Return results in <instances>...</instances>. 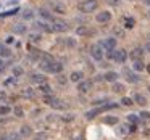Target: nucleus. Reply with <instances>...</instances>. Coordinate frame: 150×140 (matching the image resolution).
Wrapping results in <instances>:
<instances>
[{
    "instance_id": "obj_1",
    "label": "nucleus",
    "mask_w": 150,
    "mask_h": 140,
    "mask_svg": "<svg viewBox=\"0 0 150 140\" xmlns=\"http://www.w3.org/2000/svg\"><path fill=\"white\" fill-rule=\"evenodd\" d=\"M40 68L44 69V71H47V72H62V69H63V66L60 65V63H55L52 60V56H49V55H44V60H42V63H40Z\"/></svg>"
},
{
    "instance_id": "obj_2",
    "label": "nucleus",
    "mask_w": 150,
    "mask_h": 140,
    "mask_svg": "<svg viewBox=\"0 0 150 140\" xmlns=\"http://www.w3.org/2000/svg\"><path fill=\"white\" fill-rule=\"evenodd\" d=\"M98 7V2L97 0H84V2H81V5H79V10L82 11V13H92V11H95Z\"/></svg>"
},
{
    "instance_id": "obj_3",
    "label": "nucleus",
    "mask_w": 150,
    "mask_h": 140,
    "mask_svg": "<svg viewBox=\"0 0 150 140\" xmlns=\"http://www.w3.org/2000/svg\"><path fill=\"white\" fill-rule=\"evenodd\" d=\"M49 5L52 8V11H55V13H60V15L66 13V5L60 0H49Z\"/></svg>"
},
{
    "instance_id": "obj_4",
    "label": "nucleus",
    "mask_w": 150,
    "mask_h": 140,
    "mask_svg": "<svg viewBox=\"0 0 150 140\" xmlns=\"http://www.w3.org/2000/svg\"><path fill=\"white\" fill-rule=\"evenodd\" d=\"M44 101H45L47 105H50L52 108H57V110H63L65 108V103H63L60 98H55V97H44Z\"/></svg>"
},
{
    "instance_id": "obj_5",
    "label": "nucleus",
    "mask_w": 150,
    "mask_h": 140,
    "mask_svg": "<svg viewBox=\"0 0 150 140\" xmlns=\"http://www.w3.org/2000/svg\"><path fill=\"white\" fill-rule=\"evenodd\" d=\"M91 55L94 60H97V61H100L102 58H103V47L102 45H92L91 47Z\"/></svg>"
},
{
    "instance_id": "obj_6",
    "label": "nucleus",
    "mask_w": 150,
    "mask_h": 140,
    "mask_svg": "<svg viewBox=\"0 0 150 140\" xmlns=\"http://www.w3.org/2000/svg\"><path fill=\"white\" fill-rule=\"evenodd\" d=\"M52 23H53V31L55 32H65V31H68V23H65V21L55 20Z\"/></svg>"
},
{
    "instance_id": "obj_7",
    "label": "nucleus",
    "mask_w": 150,
    "mask_h": 140,
    "mask_svg": "<svg viewBox=\"0 0 150 140\" xmlns=\"http://www.w3.org/2000/svg\"><path fill=\"white\" fill-rule=\"evenodd\" d=\"M113 60H115L116 63H121V65H123V63L127 60L126 50H123V49H121V50H116V52H115V58H113Z\"/></svg>"
},
{
    "instance_id": "obj_8",
    "label": "nucleus",
    "mask_w": 150,
    "mask_h": 140,
    "mask_svg": "<svg viewBox=\"0 0 150 140\" xmlns=\"http://www.w3.org/2000/svg\"><path fill=\"white\" fill-rule=\"evenodd\" d=\"M102 47H103L107 52L115 50V47H116V39H113V37H110V39H105L103 42H102Z\"/></svg>"
},
{
    "instance_id": "obj_9",
    "label": "nucleus",
    "mask_w": 150,
    "mask_h": 140,
    "mask_svg": "<svg viewBox=\"0 0 150 140\" xmlns=\"http://www.w3.org/2000/svg\"><path fill=\"white\" fill-rule=\"evenodd\" d=\"M95 20H97L98 23H108V21L111 20V13L110 11H100V13H97Z\"/></svg>"
},
{
    "instance_id": "obj_10",
    "label": "nucleus",
    "mask_w": 150,
    "mask_h": 140,
    "mask_svg": "<svg viewBox=\"0 0 150 140\" xmlns=\"http://www.w3.org/2000/svg\"><path fill=\"white\" fill-rule=\"evenodd\" d=\"M91 87H92V82L91 81H81V82H79V85H78V90L81 92V94H86V92L91 90Z\"/></svg>"
},
{
    "instance_id": "obj_11",
    "label": "nucleus",
    "mask_w": 150,
    "mask_h": 140,
    "mask_svg": "<svg viewBox=\"0 0 150 140\" xmlns=\"http://www.w3.org/2000/svg\"><path fill=\"white\" fill-rule=\"evenodd\" d=\"M124 76H126V81L131 82V84H136V82L139 81V76L134 74V72H131L129 69H124Z\"/></svg>"
},
{
    "instance_id": "obj_12",
    "label": "nucleus",
    "mask_w": 150,
    "mask_h": 140,
    "mask_svg": "<svg viewBox=\"0 0 150 140\" xmlns=\"http://www.w3.org/2000/svg\"><path fill=\"white\" fill-rule=\"evenodd\" d=\"M144 52L145 50H142V49H134L132 52H131V60H134V61H137V60H142V56H144Z\"/></svg>"
},
{
    "instance_id": "obj_13",
    "label": "nucleus",
    "mask_w": 150,
    "mask_h": 140,
    "mask_svg": "<svg viewBox=\"0 0 150 140\" xmlns=\"http://www.w3.org/2000/svg\"><path fill=\"white\" fill-rule=\"evenodd\" d=\"M107 110V108H105V105L102 108H97V110H92V111H87V113H86V117H87V119H94L95 116H97V114H100V113H103V111Z\"/></svg>"
},
{
    "instance_id": "obj_14",
    "label": "nucleus",
    "mask_w": 150,
    "mask_h": 140,
    "mask_svg": "<svg viewBox=\"0 0 150 140\" xmlns=\"http://www.w3.org/2000/svg\"><path fill=\"white\" fill-rule=\"evenodd\" d=\"M0 56H4V58L11 56V50L7 45H4V44H0Z\"/></svg>"
},
{
    "instance_id": "obj_15",
    "label": "nucleus",
    "mask_w": 150,
    "mask_h": 140,
    "mask_svg": "<svg viewBox=\"0 0 150 140\" xmlns=\"http://www.w3.org/2000/svg\"><path fill=\"white\" fill-rule=\"evenodd\" d=\"M134 101H136L137 105H140V106H145V105H147V98L144 97V95H140V94L134 95Z\"/></svg>"
},
{
    "instance_id": "obj_16",
    "label": "nucleus",
    "mask_w": 150,
    "mask_h": 140,
    "mask_svg": "<svg viewBox=\"0 0 150 140\" xmlns=\"http://www.w3.org/2000/svg\"><path fill=\"white\" fill-rule=\"evenodd\" d=\"M39 16H42L44 20H49V21H55V20H53V16L50 15V11L45 10V8H40V10H39Z\"/></svg>"
},
{
    "instance_id": "obj_17",
    "label": "nucleus",
    "mask_w": 150,
    "mask_h": 140,
    "mask_svg": "<svg viewBox=\"0 0 150 140\" xmlns=\"http://www.w3.org/2000/svg\"><path fill=\"white\" fill-rule=\"evenodd\" d=\"M120 77V76L116 74V72H113V71H110V72H107V74L103 76V79L107 82H116V79Z\"/></svg>"
},
{
    "instance_id": "obj_18",
    "label": "nucleus",
    "mask_w": 150,
    "mask_h": 140,
    "mask_svg": "<svg viewBox=\"0 0 150 140\" xmlns=\"http://www.w3.org/2000/svg\"><path fill=\"white\" fill-rule=\"evenodd\" d=\"M31 81L40 85V84H44V82H45V76H44V74H33V76H31Z\"/></svg>"
},
{
    "instance_id": "obj_19",
    "label": "nucleus",
    "mask_w": 150,
    "mask_h": 140,
    "mask_svg": "<svg viewBox=\"0 0 150 140\" xmlns=\"http://www.w3.org/2000/svg\"><path fill=\"white\" fill-rule=\"evenodd\" d=\"M124 90H126V87H124L123 84H120V82H115L113 84V92L115 94H123Z\"/></svg>"
},
{
    "instance_id": "obj_20",
    "label": "nucleus",
    "mask_w": 150,
    "mask_h": 140,
    "mask_svg": "<svg viewBox=\"0 0 150 140\" xmlns=\"http://www.w3.org/2000/svg\"><path fill=\"white\" fill-rule=\"evenodd\" d=\"M13 32L15 34H24V32H26V26H24V24H15V26H13Z\"/></svg>"
},
{
    "instance_id": "obj_21",
    "label": "nucleus",
    "mask_w": 150,
    "mask_h": 140,
    "mask_svg": "<svg viewBox=\"0 0 150 140\" xmlns=\"http://www.w3.org/2000/svg\"><path fill=\"white\" fill-rule=\"evenodd\" d=\"M76 34H78V36H89L91 31H89L86 26H79L78 29H76Z\"/></svg>"
},
{
    "instance_id": "obj_22",
    "label": "nucleus",
    "mask_w": 150,
    "mask_h": 140,
    "mask_svg": "<svg viewBox=\"0 0 150 140\" xmlns=\"http://www.w3.org/2000/svg\"><path fill=\"white\" fill-rule=\"evenodd\" d=\"M69 79H71L73 82H78V81H81V79H82V72H81V71H74V72H71V76H69Z\"/></svg>"
},
{
    "instance_id": "obj_23",
    "label": "nucleus",
    "mask_w": 150,
    "mask_h": 140,
    "mask_svg": "<svg viewBox=\"0 0 150 140\" xmlns=\"http://www.w3.org/2000/svg\"><path fill=\"white\" fill-rule=\"evenodd\" d=\"M136 71H144L145 69V65H144V61L142 60H137V61H134V66H132Z\"/></svg>"
},
{
    "instance_id": "obj_24",
    "label": "nucleus",
    "mask_w": 150,
    "mask_h": 140,
    "mask_svg": "<svg viewBox=\"0 0 150 140\" xmlns=\"http://www.w3.org/2000/svg\"><path fill=\"white\" fill-rule=\"evenodd\" d=\"M31 134H33V129H31L29 126H23V127H21V135H23V137H29Z\"/></svg>"
},
{
    "instance_id": "obj_25",
    "label": "nucleus",
    "mask_w": 150,
    "mask_h": 140,
    "mask_svg": "<svg viewBox=\"0 0 150 140\" xmlns=\"http://www.w3.org/2000/svg\"><path fill=\"white\" fill-rule=\"evenodd\" d=\"M23 18H24V20H33V18H34L33 10H23Z\"/></svg>"
},
{
    "instance_id": "obj_26",
    "label": "nucleus",
    "mask_w": 150,
    "mask_h": 140,
    "mask_svg": "<svg viewBox=\"0 0 150 140\" xmlns=\"http://www.w3.org/2000/svg\"><path fill=\"white\" fill-rule=\"evenodd\" d=\"M103 122L105 124H116L118 122V117L116 116H108V117H105V119H103Z\"/></svg>"
},
{
    "instance_id": "obj_27",
    "label": "nucleus",
    "mask_w": 150,
    "mask_h": 140,
    "mask_svg": "<svg viewBox=\"0 0 150 140\" xmlns=\"http://www.w3.org/2000/svg\"><path fill=\"white\" fill-rule=\"evenodd\" d=\"M23 72L24 71H23V68H21V66H15V68H13V76H15V77H20Z\"/></svg>"
},
{
    "instance_id": "obj_28",
    "label": "nucleus",
    "mask_w": 150,
    "mask_h": 140,
    "mask_svg": "<svg viewBox=\"0 0 150 140\" xmlns=\"http://www.w3.org/2000/svg\"><path fill=\"white\" fill-rule=\"evenodd\" d=\"M29 40H31V42H39V40H40V34L31 32V34H29Z\"/></svg>"
},
{
    "instance_id": "obj_29",
    "label": "nucleus",
    "mask_w": 150,
    "mask_h": 140,
    "mask_svg": "<svg viewBox=\"0 0 150 140\" xmlns=\"http://www.w3.org/2000/svg\"><path fill=\"white\" fill-rule=\"evenodd\" d=\"M39 90H42V94H45V95H49L50 92H52V90H50V87H49L47 84H40V85H39Z\"/></svg>"
},
{
    "instance_id": "obj_30",
    "label": "nucleus",
    "mask_w": 150,
    "mask_h": 140,
    "mask_svg": "<svg viewBox=\"0 0 150 140\" xmlns=\"http://www.w3.org/2000/svg\"><path fill=\"white\" fill-rule=\"evenodd\" d=\"M121 103H123L124 106H131V105H132V98H129V97H123V98H121Z\"/></svg>"
},
{
    "instance_id": "obj_31",
    "label": "nucleus",
    "mask_w": 150,
    "mask_h": 140,
    "mask_svg": "<svg viewBox=\"0 0 150 140\" xmlns=\"http://www.w3.org/2000/svg\"><path fill=\"white\" fill-rule=\"evenodd\" d=\"M134 24H136V21H134L132 18H126V26H124V27H127V29H132Z\"/></svg>"
},
{
    "instance_id": "obj_32",
    "label": "nucleus",
    "mask_w": 150,
    "mask_h": 140,
    "mask_svg": "<svg viewBox=\"0 0 150 140\" xmlns=\"http://www.w3.org/2000/svg\"><path fill=\"white\" fill-rule=\"evenodd\" d=\"M127 121H129L131 124H137L139 122V117H137L136 114H129V116H127Z\"/></svg>"
},
{
    "instance_id": "obj_33",
    "label": "nucleus",
    "mask_w": 150,
    "mask_h": 140,
    "mask_svg": "<svg viewBox=\"0 0 150 140\" xmlns=\"http://www.w3.org/2000/svg\"><path fill=\"white\" fill-rule=\"evenodd\" d=\"M120 132L123 134V135L129 134V132H131V126H121V127H120Z\"/></svg>"
},
{
    "instance_id": "obj_34",
    "label": "nucleus",
    "mask_w": 150,
    "mask_h": 140,
    "mask_svg": "<svg viewBox=\"0 0 150 140\" xmlns=\"http://www.w3.org/2000/svg\"><path fill=\"white\" fill-rule=\"evenodd\" d=\"M10 108H8V106H0V116H5V114H8V113H10Z\"/></svg>"
},
{
    "instance_id": "obj_35",
    "label": "nucleus",
    "mask_w": 150,
    "mask_h": 140,
    "mask_svg": "<svg viewBox=\"0 0 150 140\" xmlns=\"http://www.w3.org/2000/svg\"><path fill=\"white\" fill-rule=\"evenodd\" d=\"M23 95H24V97H28V98H31V97H34V92H33V89H24V92H23Z\"/></svg>"
},
{
    "instance_id": "obj_36",
    "label": "nucleus",
    "mask_w": 150,
    "mask_h": 140,
    "mask_svg": "<svg viewBox=\"0 0 150 140\" xmlns=\"http://www.w3.org/2000/svg\"><path fill=\"white\" fill-rule=\"evenodd\" d=\"M15 13H18V8H15V10H8V11H5V13H2L0 16H11V15H15Z\"/></svg>"
},
{
    "instance_id": "obj_37",
    "label": "nucleus",
    "mask_w": 150,
    "mask_h": 140,
    "mask_svg": "<svg viewBox=\"0 0 150 140\" xmlns=\"http://www.w3.org/2000/svg\"><path fill=\"white\" fill-rule=\"evenodd\" d=\"M13 111H15V114H16V116H18V117H23V116H24V111H23V110H21V108H20V106H16V108H15V110H13Z\"/></svg>"
},
{
    "instance_id": "obj_38",
    "label": "nucleus",
    "mask_w": 150,
    "mask_h": 140,
    "mask_svg": "<svg viewBox=\"0 0 150 140\" xmlns=\"http://www.w3.org/2000/svg\"><path fill=\"white\" fill-rule=\"evenodd\" d=\"M7 100V94H5L4 90H0V103H2V101H5Z\"/></svg>"
},
{
    "instance_id": "obj_39",
    "label": "nucleus",
    "mask_w": 150,
    "mask_h": 140,
    "mask_svg": "<svg viewBox=\"0 0 150 140\" xmlns=\"http://www.w3.org/2000/svg\"><path fill=\"white\" fill-rule=\"evenodd\" d=\"M10 140H21V135H18V134H10Z\"/></svg>"
},
{
    "instance_id": "obj_40",
    "label": "nucleus",
    "mask_w": 150,
    "mask_h": 140,
    "mask_svg": "<svg viewBox=\"0 0 150 140\" xmlns=\"http://www.w3.org/2000/svg\"><path fill=\"white\" fill-rule=\"evenodd\" d=\"M140 116H142L144 119H150V113H149V111H142V113H140Z\"/></svg>"
},
{
    "instance_id": "obj_41",
    "label": "nucleus",
    "mask_w": 150,
    "mask_h": 140,
    "mask_svg": "<svg viewBox=\"0 0 150 140\" xmlns=\"http://www.w3.org/2000/svg\"><path fill=\"white\" fill-rule=\"evenodd\" d=\"M107 2H108L110 5H120V2H121V0H107Z\"/></svg>"
},
{
    "instance_id": "obj_42",
    "label": "nucleus",
    "mask_w": 150,
    "mask_h": 140,
    "mask_svg": "<svg viewBox=\"0 0 150 140\" xmlns=\"http://www.w3.org/2000/svg\"><path fill=\"white\" fill-rule=\"evenodd\" d=\"M66 45H69V47H74V40H73V39H68V40H66Z\"/></svg>"
},
{
    "instance_id": "obj_43",
    "label": "nucleus",
    "mask_w": 150,
    "mask_h": 140,
    "mask_svg": "<svg viewBox=\"0 0 150 140\" xmlns=\"http://www.w3.org/2000/svg\"><path fill=\"white\" fill-rule=\"evenodd\" d=\"M63 121H73V114H68L66 117H63Z\"/></svg>"
},
{
    "instance_id": "obj_44",
    "label": "nucleus",
    "mask_w": 150,
    "mask_h": 140,
    "mask_svg": "<svg viewBox=\"0 0 150 140\" xmlns=\"http://www.w3.org/2000/svg\"><path fill=\"white\" fill-rule=\"evenodd\" d=\"M144 50H145V52H149V53H150V42H147V44H145V49H144Z\"/></svg>"
},
{
    "instance_id": "obj_45",
    "label": "nucleus",
    "mask_w": 150,
    "mask_h": 140,
    "mask_svg": "<svg viewBox=\"0 0 150 140\" xmlns=\"http://www.w3.org/2000/svg\"><path fill=\"white\" fill-rule=\"evenodd\" d=\"M0 140H10V135H0Z\"/></svg>"
},
{
    "instance_id": "obj_46",
    "label": "nucleus",
    "mask_w": 150,
    "mask_h": 140,
    "mask_svg": "<svg viewBox=\"0 0 150 140\" xmlns=\"http://www.w3.org/2000/svg\"><path fill=\"white\" fill-rule=\"evenodd\" d=\"M4 68H5V63L0 60V71H4Z\"/></svg>"
},
{
    "instance_id": "obj_47",
    "label": "nucleus",
    "mask_w": 150,
    "mask_h": 140,
    "mask_svg": "<svg viewBox=\"0 0 150 140\" xmlns=\"http://www.w3.org/2000/svg\"><path fill=\"white\" fill-rule=\"evenodd\" d=\"M115 32H116L118 36H123V31H121V29H115Z\"/></svg>"
},
{
    "instance_id": "obj_48",
    "label": "nucleus",
    "mask_w": 150,
    "mask_h": 140,
    "mask_svg": "<svg viewBox=\"0 0 150 140\" xmlns=\"http://www.w3.org/2000/svg\"><path fill=\"white\" fill-rule=\"evenodd\" d=\"M7 42H8V44H11V42H13V37H11V36H10V37H7Z\"/></svg>"
},
{
    "instance_id": "obj_49",
    "label": "nucleus",
    "mask_w": 150,
    "mask_h": 140,
    "mask_svg": "<svg viewBox=\"0 0 150 140\" xmlns=\"http://www.w3.org/2000/svg\"><path fill=\"white\" fill-rule=\"evenodd\" d=\"M44 137H45V135H39V137H36V139H33V140H42Z\"/></svg>"
},
{
    "instance_id": "obj_50",
    "label": "nucleus",
    "mask_w": 150,
    "mask_h": 140,
    "mask_svg": "<svg viewBox=\"0 0 150 140\" xmlns=\"http://www.w3.org/2000/svg\"><path fill=\"white\" fill-rule=\"evenodd\" d=\"M74 140H84V139H82V137H76Z\"/></svg>"
},
{
    "instance_id": "obj_51",
    "label": "nucleus",
    "mask_w": 150,
    "mask_h": 140,
    "mask_svg": "<svg viewBox=\"0 0 150 140\" xmlns=\"http://www.w3.org/2000/svg\"><path fill=\"white\" fill-rule=\"evenodd\" d=\"M147 71H149V72H150V65H149V66H147Z\"/></svg>"
},
{
    "instance_id": "obj_52",
    "label": "nucleus",
    "mask_w": 150,
    "mask_h": 140,
    "mask_svg": "<svg viewBox=\"0 0 150 140\" xmlns=\"http://www.w3.org/2000/svg\"><path fill=\"white\" fill-rule=\"evenodd\" d=\"M145 2H147V4H149V5H150V0H145Z\"/></svg>"
},
{
    "instance_id": "obj_53",
    "label": "nucleus",
    "mask_w": 150,
    "mask_h": 140,
    "mask_svg": "<svg viewBox=\"0 0 150 140\" xmlns=\"http://www.w3.org/2000/svg\"><path fill=\"white\" fill-rule=\"evenodd\" d=\"M149 90H150V87H149Z\"/></svg>"
}]
</instances>
